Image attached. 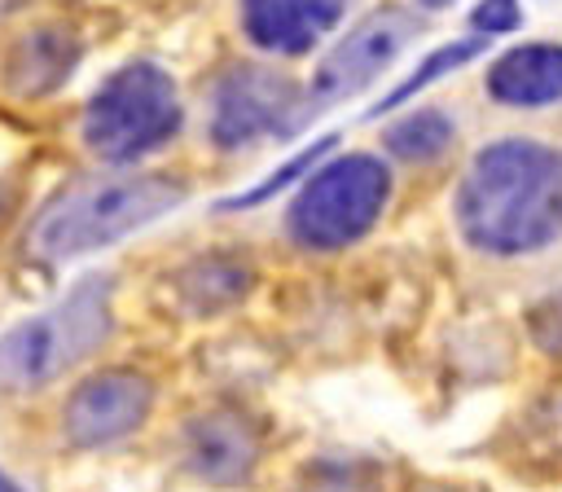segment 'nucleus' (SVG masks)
I'll use <instances>...</instances> for the list:
<instances>
[{"mask_svg":"<svg viewBox=\"0 0 562 492\" xmlns=\"http://www.w3.org/2000/svg\"><path fill=\"white\" fill-rule=\"evenodd\" d=\"M457 224L483 255H531L562 237V154L540 141L487 145L461 189Z\"/></svg>","mask_w":562,"mask_h":492,"instance_id":"obj_1","label":"nucleus"},{"mask_svg":"<svg viewBox=\"0 0 562 492\" xmlns=\"http://www.w3.org/2000/svg\"><path fill=\"white\" fill-rule=\"evenodd\" d=\"M184 185L167 176H114V180H92L70 193H61L31 228V250L40 259H75L88 250H101L162 211L180 206Z\"/></svg>","mask_w":562,"mask_h":492,"instance_id":"obj_2","label":"nucleus"},{"mask_svg":"<svg viewBox=\"0 0 562 492\" xmlns=\"http://www.w3.org/2000/svg\"><path fill=\"white\" fill-rule=\"evenodd\" d=\"M110 299H114V277L92 272L61 303L13 325L0 338V387H13V391L44 387L70 365L88 360L110 334V321H114Z\"/></svg>","mask_w":562,"mask_h":492,"instance_id":"obj_3","label":"nucleus"},{"mask_svg":"<svg viewBox=\"0 0 562 492\" xmlns=\"http://www.w3.org/2000/svg\"><path fill=\"white\" fill-rule=\"evenodd\" d=\"M180 127V97L167 70L132 62L114 70L83 110V145L101 163H136Z\"/></svg>","mask_w":562,"mask_h":492,"instance_id":"obj_4","label":"nucleus"},{"mask_svg":"<svg viewBox=\"0 0 562 492\" xmlns=\"http://www.w3.org/2000/svg\"><path fill=\"white\" fill-rule=\"evenodd\" d=\"M391 198V171L382 158L347 154L303 180L285 224L303 250H342L360 242Z\"/></svg>","mask_w":562,"mask_h":492,"instance_id":"obj_5","label":"nucleus"},{"mask_svg":"<svg viewBox=\"0 0 562 492\" xmlns=\"http://www.w3.org/2000/svg\"><path fill=\"white\" fill-rule=\"evenodd\" d=\"M413 35H417V18L404 13V9H386V13H373L369 22H360V26L321 62L312 88L299 97V110H294V119H290V132H299L307 119H316L321 110L338 105L342 97L360 92L373 75H382V70L395 62V53H400Z\"/></svg>","mask_w":562,"mask_h":492,"instance_id":"obj_6","label":"nucleus"},{"mask_svg":"<svg viewBox=\"0 0 562 492\" xmlns=\"http://www.w3.org/2000/svg\"><path fill=\"white\" fill-rule=\"evenodd\" d=\"M294 110H299V88L290 83V75L268 66H233L215 83L211 141L220 149H237L263 132L290 136Z\"/></svg>","mask_w":562,"mask_h":492,"instance_id":"obj_7","label":"nucleus"},{"mask_svg":"<svg viewBox=\"0 0 562 492\" xmlns=\"http://www.w3.org/2000/svg\"><path fill=\"white\" fill-rule=\"evenodd\" d=\"M149 409H154V382L145 373L101 369L70 391L61 409V431L75 448H105L140 431Z\"/></svg>","mask_w":562,"mask_h":492,"instance_id":"obj_8","label":"nucleus"},{"mask_svg":"<svg viewBox=\"0 0 562 492\" xmlns=\"http://www.w3.org/2000/svg\"><path fill=\"white\" fill-rule=\"evenodd\" d=\"M263 457V435L241 409L215 404L184 422L180 431V461L193 479L211 488H237L255 474Z\"/></svg>","mask_w":562,"mask_h":492,"instance_id":"obj_9","label":"nucleus"},{"mask_svg":"<svg viewBox=\"0 0 562 492\" xmlns=\"http://www.w3.org/2000/svg\"><path fill=\"white\" fill-rule=\"evenodd\" d=\"M347 0H241L246 35L268 53H307L338 18Z\"/></svg>","mask_w":562,"mask_h":492,"instance_id":"obj_10","label":"nucleus"},{"mask_svg":"<svg viewBox=\"0 0 562 492\" xmlns=\"http://www.w3.org/2000/svg\"><path fill=\"white\" fill-rule=\"evenodd\" d=\"M487 92L505 105H549L562 97V48L522 44L487 70Z\"/></svg>","mask_w":562,"mask_h":492,"instance_id":"obj_11","label":"nucleus"},{"mask_svg":"<svg viewBox=\"0 0 562 492\" xmlns=\"http://www.w3.org/2000/svg\"><path fill=\"white\" fill-rule=\"evenodd\" d=\"M75 57H79L75 35H66L61 26H35L13 44L4 79L18 97H44L75 70Z\"/></svg>","mask_w":562,"mask_h":492,"instance_id":"obj_12","label":"nucleus"},{"mask_svg":"<svg viewBox=\"0 0 562 492\" xmlns=\"http://www.w3.org/2000/svg\"><path fill=\"white\" fill-rule=\"evenodd\" d=\"M246 286H250V268L237 259H224V255L193 259L180 272V294L193 303V312H220V308L237 303L246 294Z\"/></svg>","mask_w":562,"mask_h":492,"instance_id":"obj_13","label":"nucleus"},{"mask_svg":"<svg viewBox=\"0 0 562 492\" xmlns=\"http://www.w3.org/2000/svg\"><path fill=\"white\" fill-rule=\"evenodd\" d=\"M448 145H452V123L439 110H417L395 127H386V149L404 163H435Z\"/></svg>","mask_w":562,"mask_h":492,"instance_id":"obj_14","label":"nucleus"},{"mask_svg":"<svg viewBox=\"0 0 562 492\" xmlns=\"http://www.w3.org/2000/svg\"><path fill=\"white\" fill-rule=\"evenodd\" d=\"M294 492H382V470L360 457H316L299 470Z\"/></svg>","mask_w":562,"mask_h":492,"instance_id":"obj_15","label":"nucleus"},{"mask_svg":"<svg viewBox=\"0 0 562 492\" xmlns=\"http://www.w3.org/2000/svg\"><path fill=\"white\" fill-rule=\"evenodd\" d=\"M479 53H483V40H461V44H448V48L430 53L422 70H413V75H408V79H404V83H400V88H395L386 101H378V105H373V114H382V110H395V105H400V101H408L417 88H426V83H430V79H439L443 70H457V66H465V62H470V57H479Z\"/></svg>","mask_w":562,"mask_h":492,"instance_id":"obj_16","label":"nucleus"},{"mask_svg":"<svg viewBox=\"0 0 562 492\" xmlns=\"http://www.w3.org/2000/svg\"><path fill=\"white\" fill-rule=\"evenodd\" d=\"M325 149H334V136H325V141H316L312 149H303L299 158H290V163H285L281 171H272V176H268V180H263L259 189H250V193H241V198H228L224 206H255V202H263V198H272V193H277L281 185H290L294 176H303V171H307V167H312V163H316V158H321Z\"/></svg>","mask_w":562,"mask_h":492,"instance_id":"obj_17","label":"nucleus"},{"mask_svg":"<svg viewBox=\"0 0 562 492\" xmlns=\"http://www.w3.org/2000/svg\"><path fill=\"white\" fill-rule=\"evenodd\" d=\"M527 325H531L536 347H540L544 356L562 360V294H549L544 303H536L531 316H527Z\"/></svg>","mask_w":562,"mask_h":492,"instance_id":"obj_18","label":"nucleus"},{"mask_svg":"<svg viewBox=\"0 0 562 492\" xmlns=\"http://www.w3.org/2000/svg\"><path fill=\"white\" fill-rule=\"evenodd\" d=\"M474 26L496 35V31H514L518 26V0H483L474 9Z\"/></svg>","mask_w":562,"mask_h":492,"instance_id":"obj_19","label":"nucleus"},{"mask_svg":"<svg viewBox=\"0 0 562 492\" xmlns=\"http://www.w3.org/2000/svg\"><path fill=\"white\" fill-rule=\"evenodd\" d=\"M0 492H22V488H18V483H13V479L0 470Z\"/></svg>","mask_w":562,"mask_h":492,"instance_id":"obj_20","label":"nucleus"},{"mask_svg":"<svg viewBox=\"0 0 562 492\" xmlns=\"http://www.w3.org/2000/svg\"><path fill=\"white\" fill-rule=\"evenodd\" d=\"M426 9H443V4H452V0H422Z\"/></svg>","mask_w":562,"mask_h":492,"instance_id":"obj_21","label":"nucleus"},{"mask_svg":"<svg viewBox=\"0 0 562 492\" xmlns=\"http://www.w3.org/2000/svg\"><path fill=\"white\" fill-rule=\"evenodd\" d=\"M422 492H448V488H422Z\"/></svg>","mask_w":562,"mask_h":492,"instance_id":"obj_22","label":"nucleus"}]
</instances>
